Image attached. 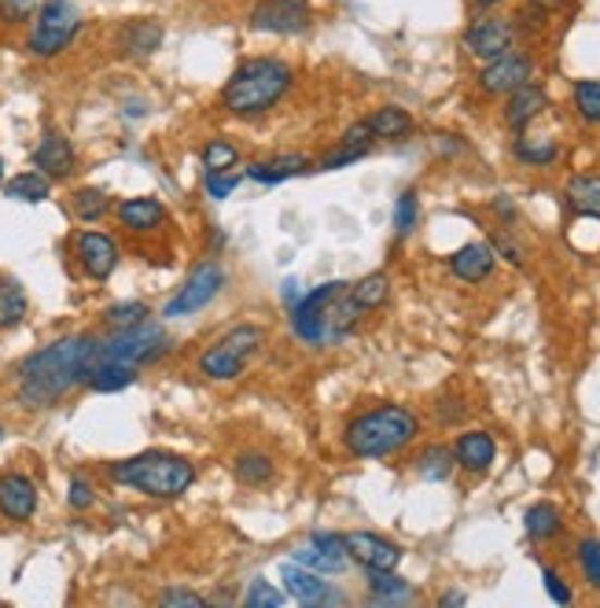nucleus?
I'll return each instance as SVG.
<instances>
[{"label":"nucleus","mask_w":600,"mask_h":608,"mask_svg":"<svg viewBox=\"0 0 600 608\" xmlns=\"http://www.w3.org/2000/svg\"><path fill=\"white\" fill-rule=\"evenodd\" d=\"M100 340L93 336H63V340L41 346L19 365V402L26 410H48L63 399L74 384L85 380L89 365L96 362Z\"/></svg>","instance_id":"1"},{"label":"nucleus","mask_w":600,"mask_h":608,"mask_svg":"<svg viewBox=\"0 0 600 608\" xmlns=\"http://www.w3.org/2000/svg\"><path fill=\"white\" fill-rule=\"evenodd\" d=\"M420 436V421L409 405H376V410H365L343 428V447L354 458L365 461H380L391 458V453L405 450L409 442Z\"/></svg>","instance_id":"2"},{"label":"nucleus","mask_w":600,"mask_h":608,"mask_svg":"<svg viewBox=\"0 0 600 608\" xmlns=\"http://www.w3.org/2000/svg\"><path fill=\"white\" fill-rule=\"evenodd\" d=\"M292 78L295 74L284 60L258 56V60H247L244 66L232 71V78L225 82V93H221V104L236 119H255V114H266L269 108H277L284 100L287 89H292Z\"/></svg>","instance_id":"3"},{"label":"nucleus","mask_w":600,"mask_h":608,"mask_svg":"<svg viewBox=\"0 0 600 608\" xmlns=\"http://www.w3.org/2000/svg\"><path fill=\"white\" fill-rule=\"evenodd\" d=\"M108 476L114 484L133 487L148 498H177L185 495L196 479V465L181 453H167V450H144L137 458H125L108 465Z\"/></svg>","instance_id":"4"},{"label":"nucleus","mask_w":600,"mask_h":608,"mask_svg":"<svg viewBox=\"0 0 600 608\" xmlns=\"http://www.w3.org/2000/svg\"><path fill=\"white\" fill-rule=\"evenodd\" d=\"M77 31H82V12L74 0H45L34 15L30 34H26V52L37 60H52L71 48Z\"/></svg>","instance_id":"5"},{"label":"nucleus","mask_w":600,"mask_h":608,"mask_svg":"<svg viewBox=\"0 0 600 608\" xmlns=\"http://www.w3.org/2000/svg\"><path fill=\"white\" fill-rule=\"evenodd\" d=\"M262 343H266V328H258V325L229 328L218 343H210L207 351L199 354V373L210 376V380H236Z\"/></svg>","instance_id":"6"},{"label":"nucleus","mask_w":600,"mask_h":608,"mask_svg":"<svg viewBox=\"0 0 600 608\" xmlns=\"http://www.w3.org/2000/svg\"><path fill=\"white\" fill-rule=\"evenodd\" d=\"M170 346V336L162 332L159 325L140 321L130 328H119L108 343H100L96 358H108V362H125V365H148L155 358H162Z\"/></svg>","instance_id":"7"},{"label":"nucleus","mask_w":600,"mask_h":608,"mask_svg":"<svg viewBox=\"0 0 600 608\" xmlns=\"http://www.w3.org/2000/svg\"><path fill=\"white\" fill-rule=\"evenodd\" d=\"M247 26L262 34L295 37L314 26V8L306 0H258L247 12Z\"/></svg>","instance_id":"8"},{"label":"nucleus","mask_w":600,"mask_h":608,"mask_svg":"<svg viewBox=\"0 0 600 608\" xmlns=\"http://www.w3.org/2000/svg\"><path fill=\"white\" fill-rule=\"evenodd\" d=\"M346 288H351V284L328 281V284L314 288L309 295L298 299V303L292 306V325H295L298 340H306V343H325V336H328V306H332L335 299L346 292Z\"/></svg>","instance_id":"9"},{"label":"nucleus","mask_w":600,"mask_h":608,"mask_svg":"<svg viewBox=\"0 0 600 608\" xmlns=\"http://www.w3.org/2000/svg\"><path fill=\"white\" fill-rule=\"evenodd\" d=\"M530 78H535V60L527 52H512L509 48L498 60H487V66L479 71V89L487 96H509Z\"/></svg>","instance_id":"10"},{"label":"nucleus","mask_w":600,"mask_h":608,"mask_svg":"<svg viewBox=\"0 0 600 608\" xmlns=\"http://www.w3.org/2000/svg\"><path fill=\"white\" fill-rule=\"evenodd\" d=\"M221 288H225V273H221L215 263L196 266V273L188 277L185 288H181V292L167 303V317H188V314L203 311V306H207Z\"/></svg>","instance_id":"11"},{"label":"nucleus","mask_w":600,"mask_h":608,"mask_svg":"<svg viewBox=\"0 0 600 608\" xmlns=\"http://www.w3.org/2000/svg\"><path fill=\"white\" fill-rule=\"evenodd\" d=\"M512 45H516V26H512L509 19H498V15H482L468 26V31H464V48H468V52L482 63L505 56Z\"/></svg>","instance_id":"12"},{"label":"nucleus","mask_w":600,"mask_h":608,"mask_svg":"<svg viewBox=\"0 0 600 608\" xmlns=\"http://www.w3.org/2000/svg\"><path fill=\"white\" fill-rule=\"evenodd\" d=\"M343 546L346 557H354L365 572H394L402 561V546L383 535H372V531H351V535H343Z\"/></svg>","instance_id":"13"},{"label":"nucleus","mask_w":600,"mask_h":608,"mask_svg":"<svg viewBox=\"0 0 600 608\" xmlns=\"http://www.w3.org/2000/svg\"><path fill=\"white\" fill-rule=\"evenodd\" d=\"M37 513V487L23 472H4L0 476V516L12 524H26Z\"/></svg>","instance_id":"14"},{"label":"nucleus","mask_w":600,"mask_h":608,"mask_svg":"<svg viewBox=\"0 0 600 608\" xmlns=\"http://www.w3.org/2000/svg\"><path fill=\"white\" fill-rule=\"evenodd\" d=\"M74 167H77L74 144L66 141L63 133L48 130L34 148V170H41L48 181H63V178H71Z\"/></svg>","instance_id":"15"},{"label":"nucleus","mask_w":600,"mask_h":608,"mask_svg":"<svg viewBox=\"0 0 600 608\" xmlns=\"http://www.w3.org/2000/svg\"><path fill=\"white\" fill-rule=\"evenodd\" d=\"M77 263L93 281H108L119 266V244L108 233H82L77 236Z\"/></svg>","instance_id":"16"},{"label":"nucleus","mask_w":600,"mask_h":608,"mask_svg":"<svg viewBox=\"0 0 600 608\" xmlns=\"http://www.w3.org/2000/svg\"><path fill=\"white\" fill-rule=\"evenodd\" d=\"M546 108H549V93L541 89L538 82H524L519 89L509 93V100H505V122L512 125V130H527V125L535 122Z\"/></svg>","instance_id":"17"},{"label":"nucleus","mask_w":600,"mask_h":608,"mask_svg":"<svg viewBox=\"0 0 600 608\" xmlns=\"http://www.w3.org/2000/svg\"><path fill=\"white\" fill-rule=\"evenodd\" d=\"M493 263H498V251H493L490 244H464L461 251H453L450 269L457 281L479 284L493 273Z\"/></svg>","instance_id":"18"},{"label":"nucleus","mask_w":600,"mask_h":608,"mask_svg":"<svg viewBox=\"0 0 600 608\" xmlns=\"http://www.w3.org/2000/svg\"><path fill=\"white\" fill-rule=\"evenodd\" d=\"M280 579H284V591L303 605H328L339 601V597L328 591V583L321 579V572H303L298 564H284L280 568Z\"/></svg>","instance_id":"19"},{"label":"nucleus","mask_w":600,"mask_h":608,"mask_svg":"<svg viewBox=\"0 0 600 608\" xmlns=\"http://www.w3.org/2000/svg\"><path fill=\"white\" fill-rule=\"evenodd\" d=\"M498 458V442H493L490 431H464L453 442V461L468 472H487Z\"/></svg>","instance_id":"20"},{"label":"nucleus","mask_w":600,"mask_h":608,"mask_svg":"<svg viewBox=\"0 0 600 608\" xmlns=\"http://www.w3.org/2000/svg\"><path fill=\"white\" fill-rule=\"evenodd\" d=\"M119 52L122 56H151L162 45V23L159 19H133L119 31Z\"/></svg>","instance_id":"21"},{"label":"nucleus","mask_w":600,"mask_h":608,"mask_svg":"<svg viewBox=\"0 0 600 608\" xmlns=\"http://www.w3.org/2000/svg\"><path fill=\"white\" fill-rule=\"evenodd\" d=\"M133 380H137V365L96 358V362L89 365V373H85V380H82V384H89V388H93V391H100V394H111V391L130 388Z\"/></svg>","instance_id":"22"},{"label":"nucleus","mask_w":600,"mask_h":608,"mask_svg":"<svg viewBox=\"0 0 600 608\" xmlns=\"http://www.w3.org/2000/svg\"><path fill=\"white\" fill-rule=\"evenodd\" d=\"M314 170V159L309 156H277L269 162H250L247 167V178L250 181H262V185H280V181L287 178H298V173H309Z\"/></svg>","instance_id":"23"},{"label":"nucleus","mask_w":600,"mask_h":608,"mask_svg":"<svg viewBox=\"0 0 600 608\" xmlns=\"http://www.w3.org/2000/svg\"><path fill=\"white\" fill-rule=\"evenodd\" d=\"M162 218H167V210H162V203L151 196L119 203V221L125 229H133V233H151V229L162 226Z\"/></svg>","instance_id":"24"},{"label":"nucleus","mask_w":600,"mask_h":608,"mask_svg":"<svg viewBox=\"0 0 600 608\" xmlns=\"http://www.w3.org/2000/svg\"><path fill=\"white\" fill-rule=\"evenodd\" d=\"M524 527H527L530 543H553L560 531H564V516H560V509L553 501H535L524 516Z\"/></svg>","instance_id":"25"},{"label":"nucleus","mask_w":600,"mask_h":608,"mask_svg":"<svg viewBox=\"0 0 600 608\" xmlns=\"http://www.w3.org/2000/svg\"><path fill=\"white\" fill-rule=\"evenodd\" d=\"M365 122H369L372 137H380V141H399V137H409V133H413L409 111H405V108H394V104H387V108L372 111Z\"/></svg>","instance_id":"26"},{"label":"nucleus","mask_w":600,"mask_h":608,"mask_svg":"<svg viewBox=\"0 0 600 608\" xmlns=\"http://www.w3.org/2000/svg\"><path fill=\"white\" fill-rule=\"evenodd\" d=\"M567 203L578 215L600 218V178H593V173H575L567 181Z\"/></svg>","instance_id":"27"},{"label":"nucleus","mask_w":600,"mask_h":608,"mask_svg":"<svg viewBox=\"0 0 600 608\" xmlns=\"http://www.w3.org/2000/svg\"><path fill=\"white\" fill-rule=\"evenodd\" d=\"M30 311V299L26 288L12 281V277H0V328H15Z\"/></svg>","instance_id":"28"},{"label":"nucleus","mask_w":600,"mask_h":608,"mask_svg":"<svg viewBox=\"0 0 600 608\" xmlns=\"http://www.w3.org/2000/svg\"><path fill=\"white\" fill-rule=\"evenodd\" d=\"M4 196L15 203H45L48 196H52V181H48L41 170L19 173V178H12L4 185Z\"/></svg>","instance_id":"29"},{"label":"nucleus","mask_w":600,"mask_h":608,"mask_svg":"<svg viewBox=\"0 0 600 608\" xmlns=\"http://www.w3.org/2000/svg\"><path fill=\"white\" fill-rule=\"evenodd\" d=\"M351 303L357 306V311H380V306L387 303V295H391V281H387V273H369L362 277L357 284H351Z\"/></svg>","instance_id":"30"},{"label":"nucleus","mask_w":600,"mask_h":608,"mask_svg":"<svg viewBox=\"0 0 600 608\" xmlns=\"http://www.w3.org/2000/svg\"><path fill=\"white\" fill-rule=\"evenodd\" d=\"M369 594L376 605H399V601H413V591L405 579L394 572H369Z\"/></svg>","instance_id":"31"},{"label":"nucleus","mask_w":600,"mask_h":608,"mask_svg":"<svg viewBox=\"0 0 600 608\" xmlns=\"http://www.w3.org/2000/svg\"><path fill=\"white\" fill-rule=\"evenodd\" d=\"M232 472H236L240 484L262 487V484H269V479H273L277 465H273V458H266V453H255V450H250V453H240L236 465H232Z\"/></svg>","instance_id":"32"},{"label":"nucleus","mask_w":600,"mask_h":608,"mask_svg":"<svg viewBox=\"0 0 600 608\" xmlns=\"http://www.w3.org/2000/svg\"><path fill=\"white\" fill-rule=\"evenodd\" d=\"M413 465L424 479L442 484V479L453 476V465H457V461H453V450H446V447H428V450H420V458H416Z\"/></svg>","instance_id":"33"},{"label":"nucleus","mask_w":600,"mask_h":608,"mask_svg":"<svg viewBox=\"0 0 600 608\" xmlns=\"http://www.w3.org/2000/svg\"><path fill=\"white\" fill-rule=\"evenodd\" d=\"M512 151H516V159L527 162V167H549V162L560 159V144L549 137H519Z\"/></svg>","instance_id":"34"},{"label":"nucleus","mask_w":600,"mask_h":608,"mask_svg":"<svg viewBox=\"0 0 600 608\" xmlns=\"http://www.w3.org/2000/svg\"><path fill=\"white\" fill-rule=\"evenodd\" d=\"M571 100H575L578 119L589 122V125H600V82L597 78L575 82V89H571Z\"/></svg>","instance_id":"35"},{"label":"nucleus","mask_w":600,"mask_h":608,"mask_svg":"<svg viewBox=\"0 0 600 608\" xmlns=\"http://www.w3.org/2000/svg\"><path fill=\"white\" fill-rule=\"evenodd\" d=\"M71 207H74V215L82 218V221H100L103 215L111 210V199H108V192L103 189H77L74 196H71Z\"/></svg>","instance_id":"36"},{"label":"nucleus","mask_w":600,"mask_h":608,"mask_svg":"<svg viewBox=\"0 0 600 608\" xmlns=\"http://www.w3.org/2000/svg\"><path fill=\"white\" fill-rule=\"evenodd\" d=\"M236 162H240L236 144L225 141V137L207 141V148H203V167H207V170H232Z\"/></svg>","instance_id":"37"},{"label":"nucleus","mask_w":600,"mask_h":608,"mask_svg":"<svg viewBox=\"0 0 600 608\" xmlns=\"http://www.w3.org/2000/svg\"><path fill=\"white\" fill-rule=\"evenodd\" d=\"M295 561L306 564V568H314V572H325V575H335V572H343V568H346V557L325 554V549L314 546V543H309V549H298Z\"/></svg>","instance_id":"38"},{"label":"nucleus","mask_w":600,"mask_h":608,"mask_svg":"<svg viewBox=\"0 0 600 608\" xmlns=\"http://www.w3.org/2000/svg\"><path fill=\"white\" fill-rule=\"evenodd\" d=\"M575 557H578V568H583V579L593 591H600V538H583Z\"/></svg>","instance_id":"39"},{"label":"nucleus","mask_w":600,"mask_h":608,"mask_svg":"<svg viewBox=\"0 0 600 608\" xmlns=\"http://www.w3.org/2000/svg\"><path fill=\"white\" fill-rule=\"evenodd\" d=\"M416 218H420V199H416V192H402L399 207H394V233L409 236L416 229Z\"/></svg>","instance_id":"40"},{"label":"nucleus","mask_w":600,"mask_h":608,"mask_svg":"<svg viewBox=\"0 0 600 608\" xmlns=\"http://www.w3.org/2000/svg\"><path fill=\"white\" fill-rule=\"evenodd\" d=\"M103 321H108L114 332L119 328H130V325H140V321H148V306L144 303H114L108 314H103Z\"/></svg>","instance_id":"41"},{"label":"nucleus","mask_w":600,"mask_h":608,"mask_svg":"<svg viewBox=\"0 0 600 608\" xmlns=\"http://www.w3.org/2000/svg\"><path fill=\"white\" fill-rule=\"evenodd\" d=\"M244 605L247 608H280V605H284V594L273 591L266 579H255V583H250V591H247V597H244Z\"/></svg>","instance_id":"42"},{"label":"nucleus","mask_w":600,"mask_h":608,"mask_svg":"<svg viewBox=\"0 0 600 608\" xmlns=\"http://www.w3.org/2000/svg\"><path fill=\"white\" fill-rule=\"evenodd\" d=\"M365 156H369V148H354V144L339 141V148L332 151V156L321 159V170H343V167H351V162L365 159Z\"/></svg>","instance_id":"43"},{"label":"nucleus","mask_w":600,"mask_h":608,"mask_svg":"<svg viewBox=\"0 0 600 608\" xmlns=\"http://www.w3.org/2000/svg\"><path fill=\"white\" fill-rule=\"evenodd\" d=\"M203 185H207V192L215 199H225V196H232V192H236V178H232V173H225V170H207Z\"/></svg>","instance_id":"44"},{"label":"nucleus","mask_w":600,"mask_h":608,"mask_svg":"<svg viewBox=\"0 0 600 608\" xmlns=\"http://www.w3.org/2000/svg\"><path fill=\"white\" fill-rule=\"evenodd\" d=\"M66 501H71V509H89L93 501H96V490H93L89 479L74 476L71 479V490H66Z\"/></svg>","instance_id":"45"},{"label":"nucleus","mask_w":600,"mask_h":608,"mask_svg":"<svg viewBox=\"0 0 600 608\" xmlns=\"http://www.w3.org/2000/svg\"><path fill=\"white\" fill-rule=\"evenodd\" d=\"M155 601H159L162 608H199V605H207L199 594H192V591H162Z\"/></svg>","instance_id":"46"},{"label":"nucleus","mask_w":600,"mask_h":608,"mask_svg":"<svg viewBox=\"0 0 600 608\" xmlns=\"http://www.w3.org/2000/svg\"><path fill=\"white\" fill-rule=\"evenodd\" d=\"M34 8V0H0V19L4 23H19V19H26Z\"/></svg>","instance_id":"47"},{"label":"nucleus","mask_w":600,"mask_h":608,"mask_svg":"<svg viewBox=\"0 0 600 608\" xmlns=\"http://www.w3.org/2000/svg\"><path fill=\"white\" fill-rule=\"evenodd\" d=\"M541 575H546V591H549V597H553V601H560V605H567V601H571V591L564 586V579H560V575L553 572V568H546Z\"/></svg>","instance_id":"48"},{"label":"nucleus","mask_w":600,"mask_h":608,"mask_svg":"<svg viewBox=\"0 0 600 608\" xmlns=\"http://www.w3.org/2000/svg\"><path fill=\"white\" fill-rule=\"evenodd\" d=\"M498 251H501V255L509 258L512 266H524V251H519L516 244H512L509 236H498Z\"/></svg>","instance_id":"49"},{"label":"nucleus","mask_w":600,"mask_h":608,"mask_svg":"<svg viewBox=\"0 0 600 608\" xmlns=\"http://www.w3.org/2000/svg\"><path fill=\"white\" fill-rule=\"evenodd\" d=\"M493 210H498L501 218H512V215H516V210H512V203H509V196H498V199H493Z\"/></svg>","instance_id":"50"},{"label":"nucleus","mask_w":600,"mask_h":608,"mask_svg":"<svg viewBox=\"0 0 600 608\" xmlns=\"http://www.w3.org/2000/svg\"><path fill=\"white\" fill-rule=\"evenodd\" d=\"M284 299H287V306H295V303H298V284H295V281H287V284H284Z\"/></svg>","instance_id":"51"},{"label":"nucleus","mask_w":600,"mask_h":608,"mask_svg":"<svg viewBox=\"0 0 600 608\" xmlns=\"http://www.w3.org/2000/svg\"><path fill=\"white\" fill-rule=\"evenodd\" d=\"M464 601H468V597L457 594V591H453V594H442V597H439V605H464Z\"/></svg>","instance_id":"52"},{"label":"nucleus","mask_w":600,"mask_h":608,"mask_svg":"<svg viewBox=\"0 0 600 608\" xmlns=\"http://www.w3.org/2000/svg\"><path fill=\"white\" fill-rule=\"evenodd\" d=\"M535 8H541V12H553V8H560L564 0H530Z\"/></svg>","instance_id":"53"},{"label":"nucleus","mask_w":600,"mask_h":608,"mask_svg":"<svg viewBox=\"0 0 600 608\" xmlns=\"http://www.w3.org/2000/svg\"><path fill=\"white\" fill-rule=\"evenodd\" d=\"M472 4H479V8H493V4H501V0H472Z\"/></svg>","instance_id":"54"},{"label":"nucleus","mask_w":600,"mask_h":608,"mask_svg":"<svg viewBox=\"0 0 600 608\" xmlns=\"http://www.w3.org/2000/svg\"><path fill=\"white\" fill-rule=\"evenodd\" d=\"M0 181H4V159H0Z\"/></svg>","instance_id":"55"},{"label":"nucleus","mask_w":600,"mask_h":608,"mask_svg":"<svg viewBox=\"0 0 600 608\" xmlns=\"http://www.w3.org/2000/svg\"><path fill=\"white\" fill-rule=\"evenodd\" d=\"M0 439H4V428H0Z\"/></svg>","instance_id":"56"}]
</instances>
